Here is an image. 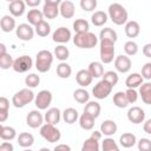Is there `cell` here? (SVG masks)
Returning a JSON list of instances; mask_svg holds the SVG:
<instances>
[{
  "instance_id": "50",
  "label": "cell",
  "mask_w": 151,
  "mask_h": 151,
  "mask_svg": "<svg viewBox=\"0 0 151 151\" xmlns=\"http://www.w3.org/2000/svg\"><path fill=\"white\" fill-rule=\"evenodd\" d=\"M125 94H126V98H127L129 104H133L138 99V92L136 91V88H127L125 91Z\"/></svg>"
},
{
  "instance_id": "49",
  "label": "cell",
  "mask_w": 151,
  "mask_h": 151,
  "mask_svg": "<svg viewBox=\"0 0 151 151\" xmlns=\"http://www.w3.org/2000/svg\"><path fill=\"white\" fill-rule=\"evenodd\" d=\"M138 151H151V140L149 138H140L138 140Z\"/></svg>"
},
{
  "instance_id": "55",
  "label": "cell",
  "mask_w": 151,
  "mask_h": 151,
  "mask_svg": "<svg viewBox=\"0 0 151 151\" xmlns=\"http://www.w3.org/2000/svg\"><path fill=\"white\" fill-rule=\"evenodd\" d=\"M143 130H144V132H146L147 134H151V118L147 119V120L144 123V125H143Z\"/></svg>"
},
{
  "instance_id": "52",
  "label": "cell",
  "mask_w": 151,
  "mask_h": 151,
  "mask_svg": "<svg viewBox=\"0 0 151 151\" xmlns=\"http://www.w3.org/2000/svg\"><path fill=\"white\" fill-rule=\"evenodd\" d=\"M14 147L11 142H2L0 145V151H13Z\"/></svg>"
},
{
  "instance_id": "25",
  "label": "cell",
  "mask_w": 151,
  "mask_h": 151,
  "mask_svg": "<svg viewBox=\"0 0 151 151\" xmlns=\"http://www.w3.org/2000/svg\"><path fill=\"white\" fill-rule=\"evenodd\" d=\"M101 111V106L98 101H88L84 107V113H87L88 116L93 117L94 119L99 117Z\"/></svg>"
},
{
  "instance_id": "13",
  "label": "cell",
  "mask_w": 151,
  "mask_h": 151,
  "mask_svg": "<svg viewBox=\"0 0 151 151\" xmlns=\"http://www.w3.org/2000/svg\"><path fill=\"white\" fill-rule=\"evenodd\" d=\"M44 119H45V117L40 113V111L39 110H33V111H31L28 114H27V117H26V123H27V125L29 126V127H32V129H38V127H41L44 124Z\"/></svg>"
},
{
  "instance_id": "47",
  "label": "cell",
  "mask_w": 151,
  "mask_h": 151,
  "mask_svg": "<svg viewBox=\"0 0 151 151\" xmlns=\"http://www.w3.org/2000/svg\"><path fill=\"white\" fill-rule=\"evenodd\" d=\"M103 80H105L106 83H109L112 87L117 85L118 80H119V77H118V73L114 72V71H107L104 73L103 76Z\"/></svg>"
},
{
  "instance_id": "43",
  "label": "cell",
  "mask_w": 151,
  "mask_h": 151,
  "mask_svg": "<svg viewBox=\"0 0 151 151\" xmlns=\"http://www.w3.org/2000/svg\"><path fill=\"white\" fill-rule=\"evenodd\" d=\"M101 151H119V146L113 138L107 137L101 143Z\"/></svg>"
},
{
  "instance_id": "12",
  "label": "cell",
  "mask_w": 151,
  "mask_h": 151,
  "mask_svg": "<svg viewBox=\"0 0 151 151\" xmlns=\"http://www.w3.org/2000/svg\"><path fill=\"white\" fill-rule=\"evenodd\" d=\"M131 66H132L131 59L126 54H120V55L116 57V59H114V68L117 70V72L127 73L131 70Z\"/></svg>"
},
{
  "instance_id": "17",
  "label": "cell",
  "mask_w": 151,
  "mask_h": 151,
  "mask_svg": "<svg viewBox=\"0 0 151 151\" xmlns=\"http://www.w3.org/2000/svg\"><path fill=\"white\" fill-rule=\"evenodd\" d=\"M8 9H9V13L13 17H21L25 13L26 4L22 0H13V1L9 2Z\"/></svg>"
},
{
  "instance_id": "9",
  "label": "cell",
  "mask_w": 151,
  "mask_h": 151,
  "mask_svg": "<svg viewBox=\"0 0 151 151\" xmlns=\"http://www.w3.org/2000/svg\"><path fill=\"white\" fill-rule=\"evenodd\" d=\"M52 99H53V96H52V92L51 91H48V90H41L35 96L34 104L38 107V110H47L48 106L52 103Z\"/></svg>"
},
{
  "instance_id": "41",
  "label": "cell",
  "mask_w": 151,
  "mask_h": 151,
  "mask_svg": "<svg viewBox=\"0 0 151 151\" xmlns=\"http://www.w3.org/2000/svg\"><path fill=\"white\" fill-rule=\"evenodd\" d=\"M54 57L58 60H60L61 63L63 61H66L68 59V57H70V51H68V48L66 46L59 45V46H57L54 48Z\"/></svg>"
},
{
  "instance_id": "39",
  "label": "cell",
  "mask_w": 151,
  "mask_h": 151,
  "mask_svg": "<svg viewBox=\"0 0 151 151\" xmlns=\"http://www.w3.org/2000/svg\"><path fill=\"white\" fill-rule=\"evenodd\" d=\"M73 29H74L76 34L90 32L88 31L90 29V24L85 19H76V21L73 22Z\"/></svg>"
},
{
  "instance_id": "4",
  "label": "cell",
  "mask_w": 151,
  "mask_h": 151,
  "mask_svg": "<svg viewBox=\"0 0 151 151\" xmlns=\"http://www.w3.org/2000/svg\"><path fill=\"white\" fill-rule=\"evenodd\" d=\"M35 99V96L32 90L29 88H22L18 91L13 97H12V104L17 109H22L31 101Z\"/></svg>"
},
{
  "instance_id": "11",
  "label": "cell",
  "mask_w": 151,
  "mask_h": 151,
  "mask_svg": "<svg viewBox=\"0 0 151 151\" xmlns=\"http://www.w3.org/2000/svg\"><path fill=\"white\" fill-rule=\"evenodd\" d=\"M34 29L29 24H20L17 28H15V34L17 37L22 40V41H29L33 39L34 37Z\"/></svg>"
},
{
  "instance_id": "15",
  "label": "cell",
  "mask_w": 151,
  "mask_h": 151,
  "mask_svg": "<svg viewBox=\"0 0 151 151\" xmlns=\"http://www.w3.org/2000/svg\"><path fill=\"white\" fill-rule=\"evenodd\" d=\"M72 38V34H71V31L64 26L57 28L53 34H52V40L54 42H58V44H65V42H68L70 39Z\"/></svg>"
},
{
  "instance_id": "38",
  "label": "cell",
  "mask_w": 151,
  "mask_h": 151,
  "mask_svg": "<svg viewBox=\"0 0 151 151\" xmlns=\"http://www.w3.org/2000/svg\"><path fill=\"white\" fill-rule=\"evenodd\" d=\"M9 111V100L6 97H0V122L4 123L8 118Z\"/></svg>"
},
{
  "instance_id": "6",
  "label": "cell",
  "mask_w": 151,
  "mask_h": 151,
  "mask_svg": "<svg viewBox=\"0 0 151 151\" xmlns=\"http://www.w3.org/2000/svg\"><path fill=\"white\" fill-rule=\"evenodd\" d=\"M99 54H100V60L103 64L112 63L114 59V42L100 41Z\"/></svg>"
},
{
  "instance_id": "45",
  "label": "cell",
  "mask_w": 151,
  "mask_h": 151,
  "mask_svg": "<svg viewBox=\"0 0 151 151\" xmlns=\"http://www.w3.org/2000/svg\"><path fill=\"white\" fill-rule=\"evenodd\" d=\"M124 51H125V54L127 57H132V55H136L138 53V45L137 42H134L133 40H129L124 44Z\"/></svg>"
},
{
  "instance_id": "21",
  "label": "cell",
  "mask_w": 151,
  "mask_h": 151,
  "mask_svg": "<svg viewBox=\"0 0 151 151\" xmlns=\"http://www.w3.org/2000/svg\"><path fill=\"white\" fill-rule=\"evenodd\" d=\"M26 18H27V20H28V24L31 25V26H37V25H39L41 21H44V14H42V11H39V9H35V8H33V9H29L28 11V13H27V15H26Z\"/></svg>"
},
{
  "instance_id": "46",
  "label": "cell",
  "mask_w": 151,
  "mask_h": 151,
  "mask_svg": "<svg viewBox=\"0 0 151 151\" xmlns=\"http://www.w3.org/2000/svg\"><path fill=\"white\" fill-rule=\"evenodd\" d=\"M25 84H26L27 88H34L40 84V77L38 74H35V73H31V74L26 76Z\"/></svg>"
},
{
  "instance_id": "32",
  "label": "cell",
  "mask_w": 151,
  "mask_h": 151,
  "mask_svg": "<svg viewBox=\"0 0 151 151\" xmlns=\"http://www.w3.org/2000/svg\"><path fill=\"white\" fill-rule=\"evenodd\" d=\"M91 21L97 27L104 26L106 24V21H107V14L105 12H103V11H96L91 15Z\"/></svg>"
},
{
  "instance_id": "26",
  "label": "cell",
  "mask_w": 151,
  "mask_h": 151,
  "mask_svg": "<svg viewBox=\"0 0 151 151\" xmlns=\"http://www.w3.org/2000/svg\"><path fill=\"white\" fill-rule=\"evenodd\" d=\"M1 31L5 33H9L15 28V19L11 15H4L0 20Z\"/></svg>"
},
{
  "instance_id": "20",
  "label": "cell",
  "mask_w": 151,
  "mask_h": 151,
  "mask_svg": "<svg viewBox=\"0 0 151 151\" xmlns=\"http://www.w3.org/2000/svg\"><path fill=\"white\" fill-rule=\"evenodd\" d=\"M118 130V126H117V123L114 120H111V119H106L101 123L100 125V132L107 137H111L113 136Z\"/></svg>"
},
{
  "instance_id": "59",
  "label": "cell",
  "mask_w": 151,
  "mask_h": 151,
  "mask_svg": "<svg viewBox=\"0 0 151 151\" xmlns=\"http://www.w3.org/2000/svg\"><path fill=\"white\" fill-rule=\"evenodd\" d=\"M39 151H51V150H50V149H47V147H41Z\"/></svg>"
},
{
  "instance_id": "57",
  "label": "cell",
  "mask_w": 151,
  "mask_h": 151,
  "mask_svg": "<svg viewBox=\"0 0 151 151\" xmlns=\"http://www.w3.org/2000/svg\"><path fill=\"white\" fill-rule=\"evenodd\" d=\"M101 132L100 131H93L92 132V134H91V137L92 138H94V139H97V140H100V138H101Z\"/></svg>"
},
{
  "instance_id": "19",
  "label": "cell",
  "mask_w": 151,
  "mask_h": 151,
  "mask_svg": "<svg viewBox=\"0 0 151 151\" xmlns=\"http://www.w3.org/2000/svg\"><path fill=\"white\" fill-rule=\"evenodd\" d=\"M92 80H93V78L87 70H79L76 74V81L81 87H86V86L91 85Z\"/></svg>"
},
{
  "instance_id": "51",
  "label": "cell",
  "mask_w": 151,
  "mask_h": 151,
  "mask_svg": "<svg viewBox=\"0 0 151 151\" xmlns=\"http://www.w3.org/2000/svg\"><path fill=\"white\" fill-rule=\"evenodd\" d=\"M142 77L146 80L151 79V63L144 64V66L142 67Z\"/></svg>"
},
{
  "instance_id": "58",
  "label": "cell",
  "mask_w": 151,
  "mask_h": 151,
  "mask_svg": "<svg viewBox=\"0 0 151 151\" xmlns=\"http://www.w3.org/2000/svg\"><path fill=\"white\" fill-rule=\"evenodd\" d=\"M5 53H7L6 52V46H5V44H0V55L5 54Z\"/></svg>"
},
{
  "instance_id": "27",
  "label": "cell",
  "mask_w": 151,
  "mask_h": 151,
  "mask_svg": "<svg viewBox=\"0 0 151 151\" xmlns=\"http://www.w3.org/2000/svg\"><path fill=\"white\" fill-rule=\"evenodd\" d=\"M139 96L146 105H151V83H143L139 86Z\"/></svg>"
},
{
  "instance_id": "8",
  "label": "cell",
  "mask_w": 151,
  "mask_h": 151,
  "mask_svg": "<svg viewBox=\"0 0 151 151\" xmlns=\"http://www.w3.org/2000/svg\"><path fill=\"white\" fill-rule=\"evenodd\" d=\"M112 86L109 84V83H106L105 80H100V81H98L94 86H93V88H92V94L94 96V98H97V99H105V98H107L110 94H111V92H112Z\"/></svg>"
},
{
  "instance_id": "14",
  "label": "cell",
  "mask_w": 151,
  "mask_h": 151,
  "mask_svg": "<svg viewBox=\"0 0 151 151\" xmlns=\"http://www.w3.org/2000/svg\"><path fill=\"white\" fill-rule=\"evenodd\" d=\"M127 119L132 124H140L145 119V112L139 106H132L127 111Z\"/></svg>"
},
{
  "instance_id": "35",
  "label": "cell",
  "mask_w": 151,
  "mask_h": 151,
  "mask_svg": "<svg viewBox=\"0 0 151 151\" xmlns=\"http://www.w3.org/2000/svg\"><path fill=\"white\" fill-rule=\"evenodd\" d=\"M17 137V131L12 126H6L1 125L0 127V138L2 140H12Z\"/></svg>"
},
{
  "instance_id": "54",
  "label": "cell",
  "mask_w": 151,
  "mask_h": 151,
  "mask_svg": "<svg viewBox=\"0 0 151 151\" xmlns=\"http://www.w3.org/2000/svg\"><path fill=\"white\" fill-rule=\"evenodd\" d=\"M143 54L146 58H151V44H145L143 46Z\"/></svg>"
},
{
  "instance_id": "30",
  "label": "cell",
  "mask_w": 151,
  "mask_h": 151,
  "mask_svg": "<svg viewBox=\"0 0 151 151\" xmlns=\"http://www.w3.org/2000/svg\"><path fill=\"white\" fill-rule=\"evenodd\" d=\"M61 117H63V119H64L65 123H67V124H73V123H76V122L79 119V113H78V111H77L76 109H73V107H67V109L64 110Z\"/></svg>"
},
{
  "instance_id": "28",
  "label": "cell",
  "mask_w": 151,
  "mask_h": 151,
  "mask_svg": "<svg viewBox=\"0 0 151 151\" xmlns=\"http://www.w3.org/2000/svg\"><path fill=\"white\" fill-rule=\"evenodd\" d=\"M87 71L90 72V74L92 76V78H100L105 73L104 72L103 63H100V61H92V63H90Z\"/></svg>"
},
{
  "instance_id": "34",
  "label": "cell",
  "mask_w": 151,
  "mask_h": 151,
  "mask_svg": "<svg viewBox=\"0 0 151 151\" xmlns=\"http://www.w3.org/2000/svg\"><path fill=\"white\" fill-rule=\"evenodd\" d=\"M79 125L83 130H86V131H90L93 129L94 126V118L88 116L87 113H83L80 117H79Z\"/></svg>"
},
{
  "instance_id": "7",
  "label": "cell",
  "mask_w": 151,
  "mask_h": 151,
  "mask_svg": "<svg viewBox=\"0 0 151 151\" xmlns=\"http://www.w3.org/2000/svg\"><path fill=\"white\" fill-rule=\"evenodd\" d=\"M61 1L60 0H45L42 6V14L47 19H55L58 14L60 13L59 6Z\"/></svg>"
},
{
  "instance_id": "16",
  "label": "cell",
  "mask_w": 151,
  "mask_h": 151,
  "mask_svg": "<svg viewBox=\"0 0 151 151\" xmlns=\"http://www.w3.org/2000/svg\"><path fill=\"white\" fill-rule=\"evenodd\" d=\"M59 11H60V15L65 19H71L74 17L76 13V6L72 1L70 0H65L61 1L60 6H59Z\"/></svg>"
},
{
  "instance_id": "31",
  "label": "cell",
  "mask_w": 151,
  "mask_h": 151,
  "mask_svg": "<svg viewBox=\"0 0 151 151\" xmlns=\"http://www.w3.org/2000/svg\"><path fill=\"white\" fill-rule=\"evenodd\" d=\"M18 144L21 147L29 149L34 144V137H33V134L29 133V132H21L19 134V137H18Z\"/></svg>"
},
{
  "instance_id": "10",
  "label": "cell",
  "mask_w": 151,
  "mask_h": 151,
  "mask_svg": "<svg viewBox=\"0 0 151 151\" xmlns=\"http://www.w3.org/2000/svg\"><path fill=\"white\" fill-rule=\"evenodd\" d=\"M32 66H33V60L29 55H20L17 59H14V64L12 68L18 73H25L29 71Z\"/></svg>"
},
{
  "instance_id": "33",
  "label": "cell",
  "mask_w": 151,
  "mask_h": 151,
  "mask_svg": "<svg viewBox=\"0 0 151 151\" xmlns=\"http://www.w3.org/2000/svg\"><path fill=\"white\" fill-rule=\"evenodd\" d=\"M73 98H74V100H76L77 103H79V104H87V103L90 101V93H88L85 88L80 87V88L74 90V92H73Z\"/></svg>"
},
{
  "instance_id": "40",
  "label": "cell",
  "mask_w": 151,
  "mask_h": 151,
  "mask_svg": "<svg viewBox=\"0 0 151 151\" xmlns=\"http://www.w3.org/2000/svg\"><path fill=\"white\" fill-rule=\"evenodd\" d=\"M81 151H100V145H99V140L90 137L87 138L81 146Z\"/></svg>"
},
{
  "instance_id": "23",
  "label": "cell",
  "mask_w": 151,
  "mask_h": 151,
  "mask_svg": "<svg viewBox=\"0 0 151 151\" xmlns=\"http://www.w3.org/2000/svg\"><path fill=\"white\" fill-rule=\"evenodd\" d=\"M143 81H144V78L142 77V74L131 73L130 76H127V78L125 80V85L127 88H137L143 84Z\"/></svg>"
},
{
  "instance_id": "48",
  "label": "cell",
  "mask_w": 151,
  "mask_h": 151,
  "mask_svg": "<svg viewBox=\"0 0 151 151\" xmlns=\"http://www.w3.org/2000/svg\"><path fill=\"white\" fill-rule=\"evenodd\" d=\"M80 7L86 12L94 11L97 7V0H80Z\"/></svg>"
},
{
  "instance_id": "18",
  "label": "cell",
  "mask_w": 151,
  "mask_h": 151,
  "mask_svg": "<svg viewBox=\"0 0 151 151\" xmlns=\"http://www.w3.org/2000/svg\"><path fill=\"white\" fill-rule=\"evenodd\" d=\"M61 112L58 107H51L46 111L45 113V122L47 124H52V125H57L60 122L61 118Z\"/></svg>"
},
{
  "instance_id": "56",
  "label": "cell",
  "mask_w": 151,
  "mask_h": 151,
  "mask_svg": "<svg viewBox=\"0 0 151 151\" xmlns=\"http://www.w3.org/2000/svg\"><path fill=\"white\" fill-rule=\"evenodd\" d=\"M40 0H26L25 1V4L28 6V7H37V6H39L40 5Z\"/></svg>"
},
{
  "instance_id": "24",
  "label": "cell",
  "mask_w": 151,
  "mask_h": 151,
  "mask_svg": "<svg viewBox=\"0 0 151 151\" xmlns=\"http://www.w3.org/2000/svg\"><path fill=\"white\" fill-rule=\"evenodd\" d=\"M125 34L129 37V38H136L139 35L140 33V26L137 21L134 20H131V21H127L125 24Z\"/></svg>"
},
{
  "instance_id": "5",
  "label": "cell",
  "mask_w": 151,
  "mask_h": 151,
  "mask_svg": "<svg viewBox=\"0 0 151 151\" xmlns=\"http://www.w3.org/2000/svg\"><path fill=\"white\" fill-rule=\"evenodd\" d=\"M40 134L41 137L47 140L48 143H57L60 140L61 138V133L60 131L55 127V125H52V124H44L41 127H40Z\"/></svg>"
},
{
  "instance_id": "1",
  "label": "cell",
  "mask_w": 151,
  "mask_h": 151,
  "mask_svg": "<svg viewBox=\"0 0 151 151\" xmlns=\"http://www.w3.org/2000/svg\"><path fill=\"white\" fill-rule=\"evenodd\" d=\"M109 17L114 25L122 26L127 22L129 14L123 5H120L118 2H113L109 6Z\"/></svg>"
},
{
  "instance_id": "2",
  "label": "cell",
  "mask_w": 151,
  "mask_h": 151,
  "mask_svg": "<svg viewBox=\"0 0 151 151\" xmlns=\"http://www.w3.org/2000/svg\"><path fill=\"white\" fill-rule=\"evenodd\" d=\"M73 44L79 48H93L98 44V38L92 32L76 34L73 37Z\"/></svg>"
},
{
  "instance_id": "36",
  "label": "cell",
  "mask_w": 151,
  "mask_h": 151,
  "mask_svg": "<svg viewBox=\"0 0 151 151\" xmlns=\"http://www.w3.org/2000/svg\"><path fill=\"white\" fill-rule=\"evenodd\" d=\"M71 74H72V67H71L67 63L63 61V63H60V64L57 66V76H58L59 78H61V79H67V78H70Z\"/></svg>"
},
{
  "instance_id": "44",
  "label": "cell",
  "mask_w": 151,
  "mask_h": 151,
  "mask_svg": "<svg viewBox=\"0 0 151 151\" xmlns=\"http://www.w3.org/2000/svg\"><path fill=\"white\" fill-rule=\"evenodd\" d=\"M14 59L9 53H5L0 55V67L2 70H8L9 67H13Z\"/></svg>"
},
{
  "instance_id": "29",
  "label": "cell",
  "mask_w": 151,
  "mask_h": 151,
  "mask_svg": "<svg viewBox=\"0 0 151 151\" xmlns=\"http://www.w3.org/2000/svg\"><path fill=\"white\" fill-rule=\"evenodd\" d=\"M136 143H137V138H136V136H134L133 133H131V132H125V133H123V134L119 137V144H120L123 147H125V149L132 147Z\"/></svg>"
},
{
  "instance_id": "60",
  "label": "cell",
  "mask_w": 151,
  "mask_h": 151,
  "mask_svg": "<svg viewBox=\"0 0 151 151\" xmlns=\"http://www.w3.org/2000/svg\"><path fill=\"white\" fill-rule=\"evenodd\" d=\"M24 151H33V150H31V149H25Z\"/></svg>"
},
{
  "instance_id": "53",
  "label": "cell",
  "mask_w": 151,
  "mask_h": 151,
  "mask_svg": "<svg viewBox=\"0 0 151 151\" xmlns=\"http://www.w3.org/2000/svg\"><path fill=\"white\" fill-rule=\"evenodd\" d=\"M53 151H71V146L67 145V144H58Z\"/></svg>"
},
{
  "instance_id": "37",
  "label": "cell",
  "mask_w": 151,
  "mask_h": 151,
  "mask_svg": "<svg viewBox=\"0 0 151 151\" xmlns=\"http://www.w3.org/2000/svg\"><path fill=\"white\" fill-rule=\"evenodd\" d=\"M113 104L117 107H119V109H125L129 105V101H127V98H126L125 92H123V91L116 92L113 94Z\"/></svg>"
},
{
  "instance_id": "42",
  "label": "cell",
  "mask_w": 151,
  "mask_h": 151,
  "mask_svg": "<svg viewBox=\"0 0 151 151\" xmlns=\"http://www.w3.org/2000/svg\"><path fill=\"white\" fill-rule=\"evenodd\" d=\"M35 29V33L39 35V37H41V38H44V37H47L50 33H51V26H50V24L47 22V21H41L39 25H37L35 27H34Z\"/></svg>"
},
{
  "instance_id": "3",
  "label": "cell",
  "mask_w": 151,
  "mask_h": 151,
  "mask_svg": "<svg viewBox=\"0 0 151 151\" xmlns=\"http://www.w3.org/2000/svg\"><path fill=\"white\" fill-rule=\"evenodd\" d=\"M53 63V54L47 50H41L37 53L35 58V68L40 73H46L50 71Z\"/></svg>"
},
{
  "instance_id": "22",
  "label": "cell",
  "mask_w": 151,
  "mask_h": 151,
  "mask_svg": "<svg viewBox=\"0 0 151 151\" xmlns=\"http://www.w3.org/2000/svg\"><path fill=\"white\" fill-rule=\"evenodd\" d=\"M99 39H100V41H110V42L116 44V41L118 39V35H117V32L114 29H112L111 27H105L100 31Z\"/></svg>"
}]
</instances>
